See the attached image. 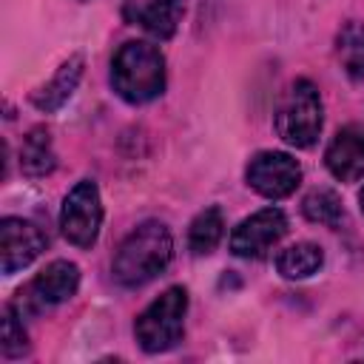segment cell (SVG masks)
<instances>
[{
    "mask_svg": "<svg viewBox=\"0 0 364 364\" xmlns=\"http://www.w3.org/2000/svg\"><path fill=\"white\" fill-rule=\"evenodd\" d=\"M171 256H173V236L168 225L159 219H148L122 239L111 273L122 287H142L168 267Z\"/></svg>",
    "mask_w": 364,
    "mask_h": 364,
    "instance_id": "6da1fadb",
    "label": "cell"
},
{
    "mask_svg": "<svg viewBox=\"0 0 364 364\" xmlns=\"http://www.w3.org/2000/svg\"><path fill=\"white\" fill-rule=\"evenodd\" d=\"M111 85L131 105H145L156 100L165 91L162 51L142 40L122 43L111 60Z\"/></svg>",
    "mask_w": 364,
    "mask_h": 364,
    "instance_id": "7a4b0ae2",
    "label": "cell"
},
{
    "mask_svg": "<svg viewBox=\"0 0 364 364\" xmlns=\"http://www.w3.org/2000/svg\"><path fill=\"white\" fill-rule=\"evenodd\" d=\"M273 122H276V134L287 145H293V148L316 145V139L321 134V122H324L318 88L304 77L293 80L279 100Z\"/></svg>",
    "mask_w": 364,
    "mask_h": 364,
    "instance_id": "3957f363",
    "label": "cell"
},
{
    "mask_svg": "<svg viewBox=\"0 0 364 364\" xmlns=\"http://www.w3.org/2000/svg\"><path fill=\"white\" fill-rule=\"evenodd\" d=\"M188 316V290L173 284L159 293L134 321V336L145 353H165L182 341Z\"/></svg>",
    "mask_w": 364,
    "mask_h": 364,
    "instance_id": "277c9868",
    "label": "cell"
},
{
    "mask_svg": "<svg viewBox=\"0 0 364 364\" xmlns=\"http://www.w3.org/2000/svg\"><path fill=\"white\" fill-rule=\"evenodd\" d=\"M63 236L77 247H91L102 228V202L91 179H80L63 199L60 208Z\"/></svg>",
    "mask_w": 364,
    "mask_h": 364,
    "instance_id": "5b68a950",
    "label": "cell"
},
{
    "mask_svg": "<svg viewBox=\"0 0 364 364\" xmlns=\"http://www.w3.org/2000/svg\"><path fill=\"white\" fill-rule=\"evenodd\" d=\"M80 287V267L74 262L57 259L46 264L17 296H20V313H43L63 301H68Z\"/></svg>",
    "mask_w": 364,
    "mask_h": 364,
    "instance_id": "8992f818",
    "label": "cell"
},
{
    "mask_svg": "<svg viewBox=\"0 0 364 364\" xmlns=\"http://www.w3.org/2000/svg\"><path fill=\"white\" fill-rule=\"evenodd\" d=\"M245 179L256 193L267 199H284L301 182V165L284 151H259L247 162Z\"/></svg>",
    "mask_w": 364,
    "mask_h": 364,
    "instance_id": "52a82bcc",
    "label": "cell"
},
{
    "mask_svg": "<svg viewBox=\"0 0 364 364\" xmlns=\"http://www.w3.org/2000/svg\"><path fill=\"white\" fill-rule=\"evenodd\" d=\"M287 233V216L282 208H262L242 219L230 233V250L242 259H262Z\"/></svg>",
    "mask_w": 364,
    "mask_h": 364,
    "instance_id": "ba28073f",
    "label": "cell"
},
{
    "mask_svg": "<svg viewBox=\"0 0 364 364\" xmlns=\"http://www.w3.org/2000/svg\"><path fill=\"white\" fill-rule=\"evenodd\" d=\"M46 233L20 216H6L0 222V253H3V273L11 276L28 267L46 250Z\"/></svg>",
    "mask_w": 364,
    "mask_h": 364,
    "instance_id": "9c48e42d",
    "label": "cell"
},
{
    "mask_svg": "<svg viewBox=\"0 0 364 364\" xmlns=\"http://www.w3.org/2000/svg\"><path fill=\"white\" fill-rule=\"evenodd\" d=\"M327 171L341 182H355L364 176V125H344L324 151Z\"/></svg>",
    "mask_w": 364,
    "mask_h": 364,
    "instance_id": "30bf717a",
    "label": "cell"
},
{
    "mask_svg": "<svg viewBox=\"0 0 364 364\" xmlns=\"http://www.w3.org/2000/svg\"><path fill=\"white\" fill-rule=\"evenodd\" d=\"M82 68H85L82 54H71V57L54 71V77H51L48 82H43V85L31 94V105H34L37 111H43V114H51V111L63 108V105L71 100V94L77 91V85H80V80H82Z\"/></svg>",
    "mask_w": 364,
    "mask_h": 364,
    "instance_id": "8fae6325",
    "label": "cell"
},
{
    "mask_svg": "<svg viewBox=\"0 0 364 364\" xmlns=\"http://www.w3.org/2000/svg\"><path fill=\"white\" fill-rule=\"evenodd\" d=\"M185 14L182 0H148L136 11V23L156 40H171Z\"/></svg>",
    "mask_w": 364,
    "mask_h": 364,
    "instance_id": "7c38bea8",
    "label": "cell"
},
{
    "mask_svg": "<svg viewBox=\"0 0 364 364\" xmlns=\"http://www.w3.org/2000/svg\"><path fill=\"white\" fill-rule=\"evenodd\" d=\"M336 54L353 82H364V23L350 20L336 34Z\"/></svg>",
    "mask_w": 364,
    "mask_h": 364,
    "instance_id": "4fadbf2b",
    "label": "cell"
},
{
    "mask_svg": "<svg viewBox=\"0 0 364 364\" xmlns=\"http://www.w3.org/2000/svg\"><path fill=\"white\" fill-rule=\"evenodd\" d=\"M57 165L54 156V145H51V134L46 128H34L28 131V136L20 145V168L26 176H46L51 173Z\"/></svg>",
    "mask_w": 364,
    "mask_h": 364,
    "instance_id": "5bb4252c",
    "label": "cell"
},
{
    "mask_svg": "<svg viewBox=\"0 0 364 364\" xmlns=\"http://www.w3.org/2000/svg\"><path fill=\"white\" fill-rule=\"evenodd\" d=\"M324 262V253L318 245L313 242H296L290 247H284L279 256H276V270L284 276V279H307L313 276Z\"/></svg>",
    "mask_w": 364,
    "mask_h": 364,
    "instance_id": "9a60e30c",
    "label": "cell"
},
{
    "mask_svg": "<svg viewBox=\"0 0 364 364\" xmlns=\"http://www.w3.org/2000/svg\"><path fill=\"white\" fill-rule=\"evenodd\" d=\"M225 233V219H222V210L219 208H205L193 216L191 228H188V247L193 256H205L210 253L219 239Z\"/></svg>",
    "mask_w": 364,
    "mask_h": 364,
    "instance_id": "2e32d148",
    "label": "cell"
},
{
    "mask_svg": "<svg viewBox=\"0 0 364 364\" xmlns=\"http://www.w3.org/2000/svg\"><path fill=\"white\" fill-rule=\"evenodd\" d=\"M301 210L310 222L316 225H327V228H338L344 219V208L336 191L330 188H313L304 199H301Z\"/></svg>",
    "mask_w": 364,
    "mask_h": 364,
    "instance_id": "e0dca14e",
    "label": "cell"
},
{
    "mask_svg": "<svg viewBox=\"0 0 364 364\" xmlns=\"http://www.w3.org/2000/svg\"><path fill=\"white\" fill-rule=\"evenodd\" d=\"M20 316L23 313L14 304L3 307V341H0V347H3L6 358H17V355H23L28 350V336L23 330V318Z\"/></svg>",
    "mask_w": 364,
    "mask_h": 364,
    "instance_id": "ac0fdd59",
    "label": "cell"
},
{
    "mask_svg": "<svg viewBox=\"0 0 364 364\" xmlns=\"http://www.w3.org/2000/svg\"><path fill=\"white\" fill-rule=\"evenodd\" d=\"M358 202H361V210H364V191H361V196H358Z\"/></svg>",
    "mask_w": 364,
    "mask_h": 364,
    "instance_id": "d6986e66",
    "label": "cell"
}]
</instances>
